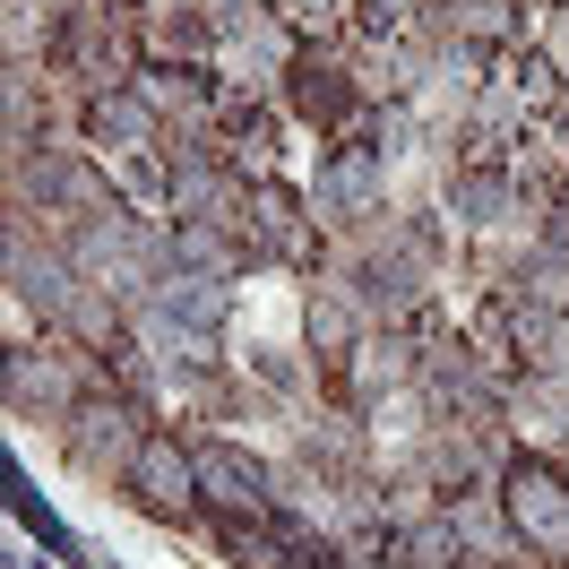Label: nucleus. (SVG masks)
Listing matches in <instances>:
<instances>
[{
  "label": "nucleus",
  "instance_id": "obj_5",
  "mask_svg": "<svg viewBox=\"0 0 569 569\" xmlns=\"http://www.w3.org/2000/svg\"><path fill=\"white\" fill-rule=\"evenodd\" d=\"M52 78H70L78 96H96V87H130L139 78V18L130 9H112V0H70L61 18H52Z\"/></svg>",
  "mask_w": 569,
  "mask_h": 569
},
{
  "label": "nucleus",
  "instance_id": "obj_4",
  "mask_svg": "<svg viewBox=\"0 0 569 569\" xmlns=\"http://www.w3.org/2000/svg\"><path fill=\"white\" fill-rule=\"evenodd\" d=\"M199 527L208 535H242V527H277V458L250 449L242 431H199Z\"/></svg>",
  "mask_w": 569,
  "mask_h": 569
},
{
  "label": "nucleus",
  "instance_id": "obj_11",
  "mask_svg": "<svg viewBox=\"0 0 569 569\" xmlns=\"http://www.w3.org/2000/svg\"><path fill=\"white\" fill-rule=\"evenodd\" d=\"M190 440H199L190 423H156L121 475V500L156 527H199V449Z\"/></svg>",
  "mask_w": 569,
  "mask_h": 569
},
{
  "label": "nucleus",
  "instance_id": "obj_2",
  "mask_svg": "<svg viewBox=\"0 0 569 569\" xmlns=\"http://www.w3.org/2000/svg\"><path fill=\"white\" fill-rule=\"evenodd\" d=\"M509 535H518V561L527 569H569V458L561 449H509L492 475Z\"/></svg>",
  "mask_w": 569,
  "mask_h": 569
},
{
  "label": "nucleus",
  "instance_id": "obj_13",
  "mask_svg": "<svg viewBox=\"0 0 569 569\" xmlns=\"http://www.w3.org/2000/svg\"><path fill=\"white\" fill-rule=\"evenodd\" d=\"M233 302H242V277L164 268L156 293H147V311H139V328H164V337H233Z\"/></svg>",
  "mask_w": 569,
  "mask_h": 569
},
{
  "label": "nucleus",
  "instance_id": "obj_18",
  "mask_svg": "<svg viewBox=\"0 0 569 569\" xmlns=\"http://www.w3.org/2000/svg\"><path fill=\"white\" fill-rule=\"evenodd\" d=\"M449 527H458V543H466V561H475V569H527V561H518V535H509V509H500L492 483L449 500Z\"/></svg>",
  "mask_w": 569,
  "mask_h": 569
},
{
  "label": "nucleus",
  "instance_id": "obj_21",
  "mask_svg": "<svg viewBox=\"0 0 569 569\" xmlns=\"http://www.w3.org/2000/svg\"><path fill=\"white\" fill-rule=\"evenodd\" d=\"M431 18V0H355V36L362 43H415Z\"/></svg>",
  "mask_w": 569,
  "mask_h": 569
},
{
  "label": "nucleus",
  "instance_id": "obj_6",
  "mask_svg": "<svg viewBox=\"0 0 569 569\" xmlns=\"http://www.w3.org/2000/svg\"><path fill=\"white\" fill-rule=\"evenodd\" d=\"M397 208V164L380 156V147L362 139V130H346V139H320V173H311V216H320L328 242H346V233H362L371 216Z\"/></svg>",
  "mask_w": 569,
  "mask_h": 569
},
{
  "label": "nucleus",
  "instance_id": "obj_1",
  "mask_svg": "<svg viewBox=\"0 0 569 569\" xmlns=\"http://www.w3.org/2000/svg\"><path fill=\"white\" fill-rule=\"evenodd\" d=\"M164 423L156 406H147L130 380H96V389L78 397L70 415H61V466H70L78 483H104V492H121V475H130V458H139V440Z\"/></svg>",
  "mask_w": 569,
  "mask_h": 569
},
{
  "label": "nucleus",
  "instance_id": "obj_16",
  "mask_svg": "<svg viewBox=\"0 0 569 569\" xmlns=\"http://www.w3.org/2000/svg\"><path fill=\"white\" fill-rule=\"evenodd\" d=\"M139 52L147 61H181V70H216V27H208V9L199 0H156L139 18Z\"/></svg>",
  "mask_w": 569,
  "mask_h": 569
},
{
  "label": "nucleus",
  "instance_id": "obj_17",
  "mask_svg": "<svg viewBox=\"0 0 569 569\" xmlns=\"http://www.w3.org/2000/svg\"><path fill=\"white\" fill-rule=\"evenodd\" d=\"M500 302H509V293H500ZM509 362H518V380H569V311L509 302Z\"/></svg>",
  "mask_w": 569,
  "mask_h": 569
},
{
  "label": "nucleus",
  "instance_id": "obj_7",
  "mask_svg": "<svg viewBox=\"0 0 569 569\" xmlns=\"http://www.w3.org/2000/svg\"><path fill=\"white\" fill-rule=\"evenodd\" d=\"M277 104L293 130H311V139H346L362 130V112H371V87H362L355 52L346 43H302L277 78Z\"/></svg>",
  "mask_w": 569,
  "mask_h": 569
},
{
  "label": "nucleus",
  "instance_id": "obj_12",
  "mask_svg": "<svg viewBox=\"0 0 569 569\" xmlns=\"http://www.w3.org/2000/svg\"><path fill=\"white\" fill-rule=\"evenodd\" d=\"M415 380H423V320H380V328H371V337L355 346V362L337 371L328 406L362 415V406H380V397L415 389Z\"/></svg>",
  "mask_w": 569,
  "mask_h": 569
},
{
  "label": "nucleus",
  "instance_id": "obj_19",
  "mask_svg": "<svg viewBox=\"0 0 569 569\" xmlns=\"http://www.w3.org/2000/svg\"><path fill=\"white\" fill-rule=\"evenodd\" d=\"M483 293H509V302H527V311H569V259L543 250V242H527Z\"/></svg>",
  "mask_w": 569,
  "mask_h": 569
},
{
  "label": "nucleus",
  "instance_id": "obj_20",
  "mask_svg": "<svg viewBox=\"0 0 569 569\" xmlns=\"http://www.w3.org/2000/svg\"><path fill=\"white\" fill-rule=\"evenodd\" d=\"M173 268H199V277H250L259 250L233 224H173Z\"/></svg>",
  "mask_w": 569,
  "mask_h": 569
},
{
  "label": "nucleus",
  "instance_id": "obj_3",
  "mask_svg": "<svg viewBox=\"0 0 569 569\" xmlns=\"http://www.w3.org/2000/svg\"><path fill=\"white\" fill-rule=\"evenodd\" d=\"M112 199H121V190H112V164L87 156L78 139L36 147V156H9V216H27V224H43V233H61V224H78V216L112 208Z\"/></svg>",
  "mask_w": 569,
  "mask_h": 569
},
{
  "label": "nucleus",
  "instance_id": "obj_14",
  "mask_svg": "<svg viewBox=\"0 0 569 569\" xmlns=\"http://www.w3.org/2000/svg\"><path fill=\"white\" fill-rule=\"evenodd\" d=\"M371 328H380V320H371V311H362L337 277H311V284H302V355L320 362V406H328L337 371L355 362V346L371 337Z\"/></svg>",
  "mask_w": 569,
  "mask_h": 569
},
{
  "label": "nucleus",
  "instance_id": "obj_10",
  "mask_svg": "<svg viewBox=\"0 0 569 569\" xmlns=\"http://www.w3.org/2000/svg\"><path fill=\"white\" fill-rule=\"evenodd\" d=\"M250 250H259V268H284V277H320L328 268V233H320V216H311V181H293V173H259L250 181Z\"/></svg>",
  "mask_w": 569,
  "mask_h": 569
},
{
  "label": "nucleus",
  "instance_id": "obj_15",
  "mask_svg": "<svg viewBox=\"0 0 569 569\" xmlns=\"http://www.w3.org/2000/svg\"><path fill=\"white\" fill-rule=\"evenodd\" d=\"M173 130H164V112L147 104L139 87H96L87 104H78V147L87 156H147V147H164Z\"/></svg>",
  "mask_w": 569,
  "mask_h": 569
},
{
  "label": "nucleus",
  "instance_id": "obj_22",
  "mask_svg": "<svg viewBox=\"0 0 569 569\" xmlns=\"http://www.w3.org/2000/svg\"><path fill=\"white\" fill-rule=\"evenodd\" d=\"M199 9H208L216 43H259L268 27H277V9H268V0H199Z\"/></svg>",
  "mask_w": 569,
  "mask_h": 569
},
{
  "label": "nucleus",
  "instance_id": "obj_8",
  "mask_svg": "<svg viewBox=\"0 0 569 569\" xmlns=\"http://www.w3.org/2000/svg\"><path fill=\"white\" fill-rule=\"evenodd\" d=\"M96 380H104V371L78 355L70 337H9V346H0V389H9V415H18V423L61 431V415H70Z\"/></svg>",
  "mask_w": 569,
  "mask_h": 569
},
{
  "label": "nucleus",
  "instance_id": "obj_9",
  "mask_svg": "<svg viewBox=\"0 0 569 569\" xmlns=\"http://www.w3.org/2000/svg\"><path fill=\"white\" fill-rule=\"evenodd\" d=\"M78 259L61 250V233H43L27 216H9V337H52L61 311L78 302Z\"/></svg>",
  "mask_w": 569,
  "mask_h": 569
}]
</instances>
